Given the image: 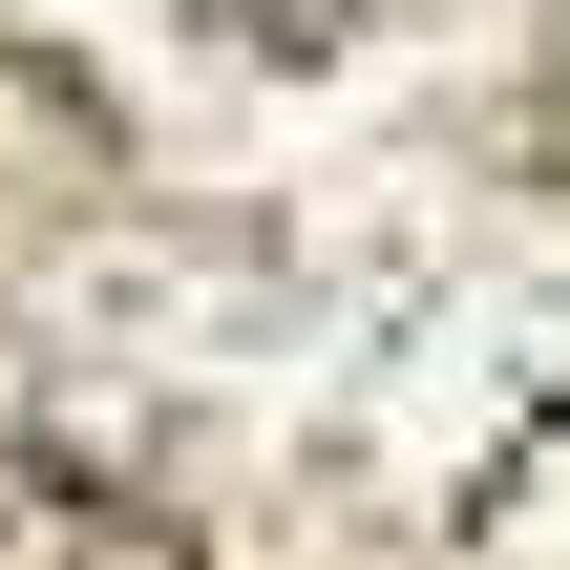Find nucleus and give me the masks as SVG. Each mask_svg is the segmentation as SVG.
Segmentation results:
<instances>
[]
</instances>
